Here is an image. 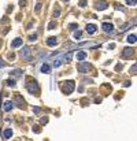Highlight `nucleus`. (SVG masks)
I'll use <instances>...</instances> for the list:
<instances>
[{"instance_id": "nucleus-33", "label": "nucleus", "mask_w": 137, "mask_h": 141, "mask_svg": "<svg viewBox=\"0 0 137 141\" xmlns=\"http://www.w3.org/2000/svg\"><path fill=\"white\" fill-rule=\"evenodd\" d=\"M5 66V62H3V59H0V67H4Z\"/></svg>"}, {"instance_id": "nucleus-24", "label": "nucleus", "mask_w": 137, "mask_h": 141, "mask_svg": "<svg viewBox=\"0 0 137 141\" xmlns=\"http://www.w3.org/2000/svg\"><path fill=\"white\" fill-rule=\"evenodd\" d=\"M81 36H82L81 30H77V32L74 33V38H81Z\"/></svg>"}, {"instance_id": "nucleus-39", "label": "nucleus", "mask_w": 137, "mask_h": 141, "mask_svg": "<svg viewBox=\"0 0 137 141\" xmlns=\"http://www.w3.org/2000/svg\"><path fill=\"white\" fill-rule=\"evenodd\" d=\"M63 1H69V0H63Z\"/></svg>"}, {"instance_id": "nucleus-15", "label": "nucleus", "mask_w": 137, "mask_h": 141, "mask_svg": "<svg viewBox=\"0 0 137 141\" xmlns=\"http://www.w3.org/2000/svg\"><path fill=\"white\" fill-rule=\"evenodd\" d=\"M137 41V37L134 36V34H130V36H127V43L130 44H134Z\"/></svg>"}, {"instance_id": "nucleus-38", "label": "nucleus", "mask_w": 137, "mask_h": 141, "mask_svg": "<svg viewBox=\"0 0 137 141\" xmlns=\"http://www.w3.org/2000/svg\"><path fill=\"white\" fill-rule=\"evenodd\" d=\"M19 3H21V5H25V4H26V1H25V0H21Z\"/></svg>"}, {"instance_id": "nucleus-9", "label": "nucleus", "mask_w": 137, "mask_h": 141, "mask_svg": "<svg viewBox=\"0 0 137 141\" xmlns=\"http://www.w3.org/2000/svg\"><path fill=\"white\" fill-rule=\"evenodd\" d=\"M96 30H97V27H96V25H93V23H89V25L86 26V32L89 33V34L96 33Z\"/></svg>"}, {"instance_id": "nucleus-22", "label": "nucleus", "mask_w": 137, "mask_h": 141, "mask_svg": "<svg viewBox=\"0 0 137 141\" xmlns=\"http://www.w3.org/2000/svg\"><path fill=\"white\" fill-rule=\"evenodd\" d=\"M130 73H133V74H137V63L136 65H133L130 67Z\"/></svg>"}, {"instance_id": "nucleus-17", "label": "nucleus", "mask_w": 137, "mask_h": 141, "mask_svg": "<svg viewBox=\"0 0 137 141\" xmlns=\"http://www.w3.org/2000/svg\"><path fill=\"white\" fill-rule=\"evenodd\" d=\"M15 100L16 101H18V107H23V99H21V96H19V95H18V96H16L15 97Z\"/></svg>"}, {"instance_id": "nucleus-26", "label": "nucleus", "mask_w": 137, "mask_h": 141, "mask_svg": "<svg viewBox=\"0 0 137 141\" xmlns=\"http://www.w3.org/2000/svg\"><path fill=\"white\" fill-rule=\"evenodd\" d=\"M55 26H56V25H55V22H51V23L48 25V29H49V30H52V29H55Z\"/></svg>"}, {"instance_id": "nucleus-27", "label": "nucleus", "mask_w": 137, "mask_h": 141, "mask_svg": "<svg viewBox=\"0 0 137 141\" xmlns=\"http://www.w3.org/2000/svg\"><path fill=\"white\" fill-rule=\"evenodd\" d=\"M36 38H37V34H32V36H29V40H30V41H34Z\"/></svg>"}, {"instance_id": "nucleus-7", "label": "nucleus", "mask_w": 137, "mask_h": 141, "mask_svg": "<svg viewBox=\"0 0 137 141\" xmlns=\"http://www.w3.org/2000/svg\"><path fill=\"white\" fill-rule=\"evenodd\" d=\"M132 54H133V49L132 48H123V51H122V58L123 59H126V58H129V56H132Z\"/></svg>"}, {"instance_id": "nucleus-36", "label": "nucleus", "mask_w": 137, "mask_h": 141, "mask_svg": "<svg viewBox=\"0 0 137 141\" xmlns=\"http://www.w3.org/2000/svg\"><path fill=\"white\" fill-rule=\"evenodd\" d=\"M95 101H96V103H100V101H101V99H100V97H96V99H95Z\"/></svg>"}, {"instance_id": "nucleus-10", "label": "nucleus", "mask_w": 137, "mask_h": 141, "mask_svg": "<svg viewBox=\"0 0 137 141\" xmlns=\"http://www.w3.org/2000/svg\"><path fill=\"white\" fill-rule=\"evenodd\" d=\"M56 44H58L56 37H48V38H47V45H49V47H54V45H56Z\"/></svg>"}, {"instance_id": "nucleus-6", "label": "nucleus", "mask_w": 137, "mask_h": 141, "mask_svg": "<svg viewBox=\"0 0 137 141\" xmlns=\"http://www.w3.org/2000/svg\"><path fill=\"white\" fill-rule=\"evenodd\" d=\"M107 7H108V3L104 1V0H100V1L96 3V8H97V10H106Z\"/></svg>"}, {"instance_id": "nucleus-25", "label": "nucleus", "mask_w": 137, "mask_h": 141, "mask_svg": "<svg viewBox=\"0 0 137 141\" xmlns=\"http://www.w3.org/2000/svg\"><path fill=\"white\" fill-rule=\"evenodd\" d=\"M59 15H60V8L58 7V8H56V10L54 11V16H55V18H58Z\"/></svg>"}, {"instance_id": "nucleus-18", "label": "nucleus", "mask_w": 137, "mask_h": 141, "mask_svg": "<svg viewBox=\"0 0 137 141\" xmlns=\"http://www.w3.org/2000/svg\"><path fill=\"white\" fill-rule=\"evenodd\" d=\"M62 63H63V60H62V59H56V60H54V67L56 69V67H59Z\"/></svg>"}, {"instance_id": "nucleus-14", "label": "nucleus", "mask_w": 137, "mask_h": 141, "mask_svg": "<svg viewBox=\"0 0 137 141\" xmlns=\"http://www.w3.org/2000/svg\"><path fill=\"white\" fill-rule=\"evenodd\" d=\"M71 58H73V51H70V52H67V54L65 55V56H63V62H70L71 60Z\"/></svg>"}, {"instance_id": "nucleus-29", "label": "nucleus", "mask_w": 137, "mask_h": 141, "mask_svg": "<svg viewBox=\"0 0 137 141\" xmlns=\"http://www.w3.org/2000/svg\"><path fill=\"white\" fill-rule=\"evenodd\" d=\"M40 10H41V3H37V5H36V11L38 12Z\"/></svg>"}, {"instance_id": "nucleus-13", "label": "nucleus", "mask_w": 137, "mask_h": 141, "mask_svg": "<svg viewBox=\"0 0 137 141\" xmlns=\"http://www.w3.org/2000/svg\"><path fill=\"white\" fill-rule=\"evenodd\" d=\"M88 55L86 52H84V51H80V52H77V60H84L86 58Z\"/></svg>"}, {"instance_id": "nucleus-5", "label": "nucleus", "mask_w": 137, "mask_h": 141, "mask_svg": "<svg viewBox=\"0 0 137 141\" xmlns=\"http://www.w3.org/2000/svg\"><path fill=\"white\" fill-rule=\"evenodd\" d=\"M101 27H103V30L106 33H112L114 32V25H112V23H108V22H104L103 25H101Z\"/></svg>"}, {"instance_id": "nucleus-3", "label": "nucleus", "mask_w": 137, "mask_h": 141, "mask_svg": "<svg viewBox=\"0 0 137 141\" xmlns=\"http://www.w3.org/2000/svg\"><path fill=\"white\" fill-rule=\"evenodd\" d=\"M30 52H32V51H30L29 47H23V48L19 51V55H21L22 58H26L27 60H32V58H30Z\"/></svg>"}, {"instance_id": "nucleus-31", "label": "nucleus", "mask_w": 137, "mask_h": 141, "mask_svg": "<svg viewBox=\"0 0 137 141\" xmlns=\"http://www.w3.org/2000/svg\"><path fill=\"white\" fill-rule=\"evenodd\" d=\"M80 5H81V7H85V5H86V1H85V0H81V1H80Z\"/></svg>"}, {"instance_id": "nucleus-12", "label": "nucleus", "mask_w": 137, "mask_h": 141, "mask_svg": "<svg viewBox=\"0 0 137 141\" xmlns=\"http://www.w3.org/2000/svg\"><path fill=\"white\" fill-rule=\"evenodd\" d=\"M41 73L49 74V73H51V66H49V65H47V63H44V65L41 66Z\"/></svg>"}, {"instance_id": "nucleus-23", "label": "nucleus", "mask_w": 137, "mask_h": 141, "mask_svg": "<svg viewBox=\"0 0 137 141\" xmlns=\"http://www.w3.org/2000/svg\"><path fill=\"white\" fill-rule=\"evenodd\" d=\"M11 74H12V76H16V77H21L22 76V71L21 70H15V71H12Z\"/></svg>"}, {"instance_id": "nucleus-28", "label": "nucleus", "mask_w": 137, "mask_h": 141, "mask_svg": "<svg viewBox=\"0 0 137 141\" xmlns=\"http://www.w3.org/2000/svg\"><path fill=\"white\" fill-rule=\"evenodd\" d=\"M77 27H78V25H76V23H71V25H70V27H69V29H71V30H76Z\"/></svg>"}, {"instance_id": "nucleus-34", "label": "nucleus", "mask_w": 137, "mask_h": 141, "mask_svg": "<svg viewBox=\"0 0 137 141\" xmlns=\"http://www.w3.org/2000/svg\"><path fill=\"white\" fill-rule=\"evenodd\" d=\"M130 25H137V18L133 19V21H130Z\"/></svg>"}, {"instance_id": "nucleus-35", "label": "nucleus", "mask_w": 137, "mask_h": 141, "mask_svg": "<svg viewBox=\"0 0 137 141\" xmlns=\"http://www.w3.org/2000/svg\"><path fill=\"white\" fill-rule=\"evenodd\" d=\"M41 122H43V123H47V122H48V118H41Z\"/></svg>"}, {"instance_id": "nucleus-32", "label": "nucleus", "mask_w": 137, "mask_h": 141, "mask_svg": "<svg viewBox=\"0 0 137 141\" xmlns=\"http://www.w3.org/2000/svg\"><path fill=\"white\" fill-rule=\"evenodd\" d=\"M33 111H34V112H36V114H38V112H40V111H41V110L38 108V107H33Z\"/></svg>"}, {"instance_id": "nucleus-20", "label": "nucleus", "mask_w": 137, "mask_h": 141, "mask_svg": "<svg viewBox=\"0 0 137 141\" xmlns=\"http://www.w3.org/2000/svg\"><path fill=\"white\" fill-rule=\"evenodd\" d=\"M7 85H8V86H11V88H14L15 86V80H7Z\"/></svg>"}, {"instance_id": "nucleus-8", "label": "nucleus", "mask_w": 137, "mask_h": 141, "mask_svg": "<svg viewBox=\"0 0 137 141\" xmlns=\"http://www.w3.org/2000/svg\"><path fill=\"white\" fill-rule=\"evenodd\" d=\"M12 107H14V103L8 100V101H5V103H4V106H3V110H4L5 112H8V111H11V110H12Z\"/></svg>"}, {"instance_id": "nucleus-21", "label": "nucleus", "mask_w": 137, "mask_h": 141, "mask_svg": "<svg viewBox=\"0 0 137 141\" xmlns=\"http://www.w3.org/2000/svg\"><path fill=\"white\" fill-rule=\"evenodd\" d=\"M126 4H127V5H136L137 4V0H126Z\"/></svg>"}, {"instance_id": "nucleus-19", "label": "nucleus", "mask_w": 137, "mask_h": 141, "mask_svg": "<svg viewBox=\"0 0 137 141\" xmlns=\"http://www.w3.org/2000/svg\"><path fill=\"white\" fill-rule=\"evenodd\" d=\"M129 26H132V25H130V22H127V23H125L123 26L121 27V32H126V30L129 29Z\"/></svg>"}, {"instance_id": "nucleus-4", "label": "nucleus", "mask_w": 137, "mask_h": 141, "mask_svg": "<svg viewBox=\"0 0 137 141\" xmlns=\"http://www.w3.org/2000/svg\"><path fill=\"white\" fill-rule=\"evenodd\" d=\"M89 70H91V65H89V63H85V62H84V63H80V65H78V71L82 73V74L88 73Z\"/></svg>"}, {"instance_id": "nucleus-11", "label": "nucleus", "mask_w": 137, "mask_h": 141, "mask_svg": "<svg viewBox=\"0 0 137 141\" xmlns=\"http://www.w3.org/2000/svg\"><path fill=\"white\" fill-rule=\"evenodd\" d=\"M22 45V38H15L12 43H11V47L12 48H18V47H21Z\"/></svg>"}, {"instance_id": "nucleus-30", "label": "nucleus", "mask_w": 137, "mask_h": 141, "mask_svg": "<svg viewBox=\"0 0 137 141\" xmlns=\"http://www.w3.org/2000/svg\"><path fill=\"white\" fill-rule=\"evenodd\" d=\"M33 131H34V133H40V127L34 126V127H33Z\"/></svg>"}, {"instance_id": "nucleus-1", "label": "nucleus", "mask_w": 137, "mask_h": 141, "mask_svg": "<svg viewBox=\"0 0 137 141\" xmlns=\"http://www.w3.org/2000/svg\"><path fill=\"white\" fill-rule=\"evenodd\" d=\"M26 88H27V91H29L30 93H36V95H38V92H40L38 84H37V81H34V80H29V81L26 82Z\"/></svg>"}, {"instance_id": "nucleus-37", "label": "nucleus", "mask_w": 137, "mask_h": 141, "mask_svg": "<svg viewBox=\"0 0 137 141\" xmlns=\"http://www.w3.org/2000/svg\"><path fill=\"white\" fill-rule=\"evenodd\" d=\"M123 85H125V86H129V85H130V81H125V84H123Z\"/></svg>"}, {"instance_id": "nucleus-2", "label": "nucleus", "mask_w": 137, "mask_h": 141, "mask_svg": "<svg viewBox=\"0 0 137 141\" xmlns=\"http://www.w3.org/2000/svg\"><path fill=\"white\" fill-rule=\"evenodd\" d=\"M74 86H76L74 81H65L62 84V91L65 93H67V95H70V93L74 91Z\"/></svg>"}, {"instance_id": "nucleus-16", "label": "nucleus", "mask_w": 137, "mask_h": 141, "mask_svg": "<svg viewBox=\"0 0 137 141\" xmlns=\"http://www.w3.org/2000/svg\"><path fill=\"white\" fill-rule=\"evenodd\" d=\"M11 136H12V130H11V129H5L4 130V138L8 140V138H11Z\"/></svg>"}, {"instance_id": "nucleus-40", "label": "nucleus", "mask_w": 137, "mask_h": 141, "mask_svg": "<svg viewBox=\"0 0 137 141\" xmlns=\"http://www.w3.org/2000/svg\"><path fill=\"white\" fill-rule=\"evenodd\" d=\"M0 45H1V43H0Z\"/></svg>"}]
</instances>
